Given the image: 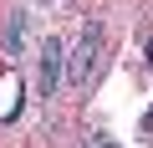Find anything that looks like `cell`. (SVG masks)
I'll return each mask as SVG.
<instances>
[{
  "instance_id": "cell-1",
  "label": "cell",
  "mask_w": 153,
  "mask_h": 148,
  "mask_svg": "<svg viewBox=\"0 0 153 148\" xmlns=\"http://www.w3.org/2000/svg\"><path fill=\"white\" fill-rule=\"evenodd\" d=\"M97 51H102V26H87L82 46H76V56H71V82L76 87H87V77L97 71Z\"/></svg>"
},
{
  "instance_id": "cell-3",
  "label": "cell",
  "mask_w": 153,
  "mask_h": 148,
  "mask_svg": "<svg viewBox=\"0 0 153 148\" xmlns=\"http://www.w3.org/2000/svg\"><path fill=\"white\" fill-rule=\"evenodd\" d=\"M21 112V77L10 71L5 82H0V118H16Z\"/></svg>"
},
{
  "instance_id": "cell-2",
  "label": "cell",
  "mask_w": 153,
  "mask_h": 148,
  "mask_svg": "<svg viewBox=\"0 0 153 148\" xmlns=\"http://www.w3.org/2000/svg\"><path fill=\"white\" fill-rule=\"evenodd\" d=\"M56 82H61V46H56V36H46L41 41V92L51 97Z\"/></svg>"
},
{
  "instance_id": "cell-5",
  "label": "cell",
  "mask_w": 153,
  "mask_h": 148,
  "mask_svg": "<svg viewBox=\"0 0 153 148\" xmlns=\"http://www.w3.org/2000/svg\"><path fill=\"white\" fill-rule=\"evenodd\" d=\"M87 148H117V143H112V138H102V133H97V138H87Z\"/></svg>"
},
{
  "instance_id": "cell-6",
  "label": "cell",
  "mask_w": 153,
  "mask_h": 148,
  "mask_svg": "<svg viewBox=\"0 0 153 148\" xmlns=\"http://www.w3.org/2000/svg\"><path fill=\"white\" fill-rule=\"evenodd\" d=\"M148 66H153V41H148Z\"/></svg>"
},
{
  "instance_id": "cell-4",
  "label": "cell",
  "mask_w": 153,
  "mask_h": 148,
  "mask_svg": "<svg viewBox=\"0 0 153 148\" xmlns=\"http://www.w3.org/2000/svg\"><path fill=\"white\" fill-rule=\"evenodd\" d=\"M21 41H26V16H10V21H5V51L16 56V51H21Z\"/></svg>"
}]
</instances>
